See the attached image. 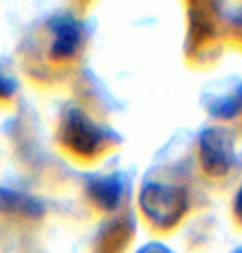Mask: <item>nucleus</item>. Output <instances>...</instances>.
Masks as SVG:
<instances>
[{
  "instance_id": "f257e3e1",
  "label": "nucleus",
  "mask_w": 242,
  "mask_h": 253,
  "mask_svg": "<svg viewBox=\"0 0 242 253\" xmlns=\"http://www.w3.org/2000/svg\"><path fill=\"white\" fill-rule=\"evenodd\" d=\"M142 209L147 211V215L151 219L166 226V223H172L183 213L185 198L181 192H176L172 187L151 185L142 194Z\"/></svg>"
},
{
  "instance_id": "f03ea898",
  "label": "nucleus",
  "mask_w": 242,
  "mask_h": 253,
  "mask_svg": "<svg viewBox=\"0 0 242 253\" xmlns=\"http://www.w3.org/2000/svg\"><path fill=\"white\" fill-rule=\"evenodd\" d=\"M202 156H204V166L208 168L212 174H221L227 170L232 160V140L225 136L223 132L210 130L204 134L202 140Z\"/></svg>"
},
{
  "instance_id": "7ed1b4c3",
  "label": "nucleus",
  "mask_w": 242,
  "mask_h": 253,
  "mask_svg": "<svg viewBox=\"0 0 242 253\" xmlns=\"http://www.w3.org/2000/svg\"><path fill=\"white\" fill-rule=\"evenodd\" d=\"M66 132H68V143L73 145L77 151H83V153L94 151L98 143H100V132L79 113L70 115V124H68Z\"/></svg>"
},
{
  "instance_id": "20e7f679",
  "label": "nucleus",
  "mask_w": 242,
  "mask_h": 253,
  "mask_svg": "<svg viewBox=\"0 0 242 253\" xmlns=\"http://www.w3.org/2000/svg\"><path fill=\"white\" fill-rule=\"evenodd\" d=\"M53 47H51V53L55 58H70L77 47L81 43V28L73 19H60L58 24L53 26Z\"/></svg>"
},
{
  "instance_id": "39448f33",
  "label": "nucleus",
  "mask_w": 242,
  "mask_h": 253,
  "mask_svg": "<svg viewBox=\"0 0 242 253\" xmlns=\"http://www.w3.org/2000/svg\"><path fill=\"white\" fill-rule=\"evenodd\" d=\"M91 189H94L96 198L102 202V207H106V209L115 207L117 196H119V183L115 179H100L91 185Z\"/></svg>"
},
{
  "instance_id": "423d86ee",
  "label": "nucleus",
  "mask_w": 242,
  "mask_h": 253,
  "mask_svg": "<svg viewBox=\"0 0 242 253\" xmlns=\"http://www.w3.org/2000/svg\"><path fill=\"white\" fill-rule=\"evenodd\" d=\"M219 6H221L223 15H227L232 22L242 24V2H223V4H219Z\"/></svg>"
},
{
  "instance_id": "0eeeda50",
  "label": "nucleus",
  "mask_w": 242,
  "mask_h": 253,
  "mask_svg": "<svg viewBox=\"0 0 242 253\" xmlns=\"http://www.w3.org/2000/svg\"><path fill=\"white\" fill-rule=\"evenodd\" d=\"M236 207H238V215H242V192L238 194V205Z\"/></svg>"
}]
</instances>
